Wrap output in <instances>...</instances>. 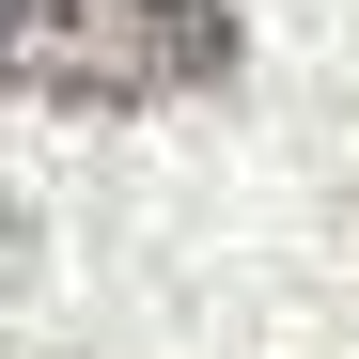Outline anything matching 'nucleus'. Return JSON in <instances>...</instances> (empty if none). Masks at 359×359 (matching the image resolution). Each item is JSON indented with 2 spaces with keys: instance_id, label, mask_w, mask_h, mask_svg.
<instances>
[{
  "instance_id": "nucleus-1",
  "label": "nucleus",
  "mask_w": 359,
  "mask_h": 359,
  "mask_svg": "<svg viewBox=\"0 0 359 359\" xmlns=\"http://www.w3.org/2000/svg\"><path fill=\"white\" fill-rule=\"evenodd\" d=\"M234 32L219 0H0V94H47V109H172V94H219L234 79Z\"/></svg>"
}]
</instances>
